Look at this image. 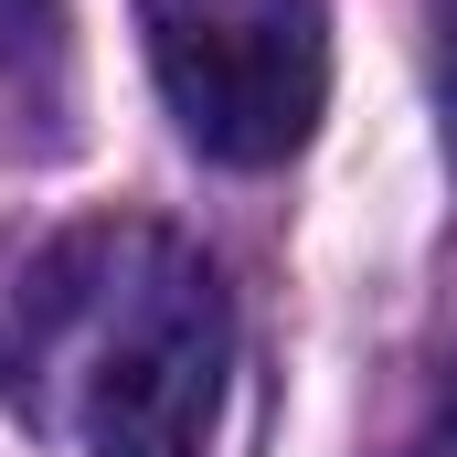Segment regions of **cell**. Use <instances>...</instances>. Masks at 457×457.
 Instances as JSON below:
<instances>
[{
    "label": "cell",
    "instance_id": "1",
    "mask_svg": "<svg viewBox=\"0 0 457 457\" xmlns=\"http://www.w3.org/2000/svg\"><path fill=\"white\" fill-rule=\"evenodd\" d=\"M234 309L170 224H64L0 277V404L64 457H203Z\"/></svg>",
    "mask_w": 457,
    "mask_h": 457
},
{
    "label": "cell",
    "instance_id": "3",
    "mask_svg": "<svg viewBox=\"0 0 457 457\" xmlns=\"http://www.w3.org/2000/svg\"><path fill=\"white\" fill-rule=\"evenodd\" d=\"M64 117V0H0V160L54 149Z\"/></svg>",
    "mask_w": 457,
    "mask_h": 457
},
{
    "label": "cell",
    "instance_id": "2",
    "mask_svg": "<svg viewBox=\"0 0 457 457\" xmlns=\"http://www.w3.org/2000/svg\"><path fill=\"white\" fill-rule=\"evenodd\" d=\"M149 75L181 138L234 170H277L330 107V11L320 0H138Z\"/></svg>",
    "mask_w": 457,
    "mask_h": 457
}]
</instances>
